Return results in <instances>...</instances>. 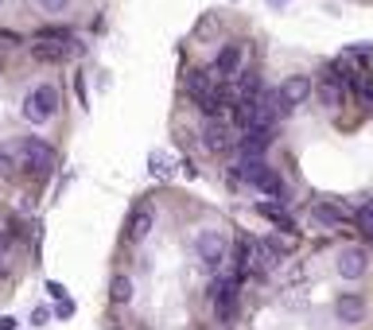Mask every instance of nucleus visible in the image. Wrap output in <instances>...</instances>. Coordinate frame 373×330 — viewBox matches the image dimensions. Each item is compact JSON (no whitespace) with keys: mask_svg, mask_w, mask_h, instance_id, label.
Segmentation results:
<instances>
[{"mask_svg":"<svg viewBox=\"0 0 373 330\" xmlns=\"http://www.w3.org/2000/svg\"><path fill=\"white\" fill-rule=\"evenodd\" d=\"M47 319H51V311H47V307H35V311H31V327H43Z\"/></svg>","mask_w":373,"mask_h":330,"instance_id":"22","label":"nucleus"},{"mask_svg":"<svg viewBox=\"0 0 373 330\" xmlns=\"http://www.w3.org/2000/svg\"><path fill=\"white\" fill-rule=\"evenodd\" d=\"M334 315L346 322V327H358V322H365V315H370V307H365L362 295H342V299L334 303Z\"/></svg>","mask_w":373,"mask_h":330,"instance_id":"11","label":"nucleus"},{"mask_svg":"<svg viewBox=\"0 0 373 330\" xmlns=\"http://www.w3.org/2000/svg\"><path fill=\"white\" fill-rule=\"evenodd\" d=\"M20 159L31 175H51L55 171V152L47 148V140H20Z\"/></svg>","mask_w":373,"mask_h":330,"instance_id":"5","label":"nucleus"},{"mask_svg":"<svg viewBox=\"0 0 373 330\" xmlns=\"http://www.w3.org/2000/svg\"><path fill=\"white\" fill-rule=\"evenodd\" d=\"M311 218L323 225H342L346 218H350V210H346V206H334V202H319V206H311Z\"/></svg>","mask_w":373,"mask_h":330,"instance_id":"14","label":"nucleus"},{"mask_svg":"<svg viewBox=\"0 0 373 330\" xmlns=\"http://www.w3.org/2000/svg\"><path fill=\"white\" fill-rule=\"evenodd\" d=\"M171 171H175V164H171V155L167 152L148 155V175H152V179H171Z\"/></svg>","mask_w":373,"mask_h":330,"instance_id":"17","label":"nucleus"},{"mask_svg":"<svg viewBox=\"0 0 373 330\" xmlns=\"http://www.w3.org/2000/svg\"><path fill=\"white\" fill-rule=\"evenodd\" d=\"M202 144H207L210 155H226L229 148H234V132H229L222 121H207V128H202Z\"/></svg>","mask_w":373,"mask_h":330,"instance_id":"10","label":"nucleus"},{"mask_svg":"<svg viewBox=\"0 0 373 330\" xmlns=\"http://www.w3.org/2000/svg\"><path fill=\"white\" fill-rule=\"evenodd\" d=\"M358 222H362V229H365V233H373V202L358 206Z\"/></svg>","mask_w":373,"mask_h":330,"instance_id":"21","label":"nucleus"},{"mask_svg":"<svg viewBox=\"0 0 373 330\" xmlns=\"http://www.w3.org/2000/svg\"><path fill=\"white\" fill-rule=\"evenodd\" d=\"M109 299H113V303H128V299H132V280H128V276H113V280H109Z\"/></svg>","mask_w":373,"mask_h":330,"instance_id":"19","label":"nucleus"},{"mask_svg":"<svg viewBox=\"0 0 373 330\" xmlns=\"http://www.w3.org/2000/svg\"><path fill=\"white\" fill-rule=\"evenodd\" d=\"M195 252H198V261L207 264V268H222V261H226V252H229L226 233L222 229H202L195 237Z\"/></svg>","mask_w":373,"mask_h":330,"instance_id":"4","label":"nucleus"},{"mask_svg":"<svg viewBox=\"0 0 373 330\" xmlns=\"http://www.w3.org/2000/svg\"><path fill=\"white\" fill-rule=\"evenodd\" d=\"M257 210L265 214L268 222H276V225H284L288 233H295V229H292V218L284 214V206H276V202H268V198H261V202H257Z\"/></svg>","mask_w":373,"mask_h":330,"instance_id":"18","label":"nucleus"},{"mask_svg":"<svg viewBox=\"0 0 373 330\" xmlns=\"http://www.w3.org/2000/svg\"><path fill=\"white\" fill-rule=\"evenodd\" d=\"M35 4H40V8L47 12V16H59V12H67L70 0H35Z\"/></svg>","mask_w":373,"mask_h":330,"instance_id":"20","label":"nucleus"},{"mask_svg":"<svg viewBox=\"0 0 373 330\" xmlns=\"http://www.w3.org/2000/svg\"><path fill=\"white\" fill-rule=\"evenodd\" d=\"M0 330H16V319H0Z\"/></svg>","mask_w":373,"mask_h":330,"instance_id":"24","label":"nucleus"},{"mask_svg":"<svg viewBox=\"0 0 373 330\" xmlns=\"http://www.w3.org/2000/svg\"><path fill=\"white\" fill-rule=\"evenodd\" d=\"M51 113H59V89H55V86L31 89V94L24 97V105H20V116H24V121H31V125L51 121Z\"/></svg>","mask_w":373,"mask_h":330,"instance_id":"2","label":"nucleus"},{"mask_svg":"<svg viewBox=\"0 0 373 330\" xmlns=\"http://www.w3.org/2000/svg\"><path fill=\"white\" fill-rule=\"evenodd\" d=\"M319 97H323V105L331 109V113H338L346 101V74H338V70H327L323 82H319Z\"/></svg>","mask_w":373,"mask_h":330,"instance_id":"8","label":"nucleus"},{"mask_svg":"<svg viewBox=\"0 0 373 330\" xmlns=\"http://www.w3.org/2000/svg\"><path fill=\"white\" fill-rule=\"evenodd\" d=\"M47 291H51V299H55V315H59V319H74V299H70V291L55 280L47 284Z\"/></svg>","mask_w":373,"mask_h":330,"instance_id":"15","label":"nucleus"},{"mask_svg":"<svg viewBox=\"0 0 373 330\" xmlns=\"http://www.w3.org/2000/svg\"><path fill=\"white\" fill-rule=\"evenodd\" d=\"M311 89H315V82L307 74H292V78L280 82V101H284L288 109H295V105H304L307 97H311Z\"/></svg>","mask_w":373,"mask_h":330,"instance_id":"9","label":"nucleus"},{"mask_svg":"<svg viewBox=\"0 0 373 330\" xmlns=\"http://www.w3.org/2000/svg\"><path fill=\"white\" fill-rule=\"evenodd\" d=\"M280 261V252L272 249V241H261V237H245V241L237 245V272L241 276H268Z\"/></svg>","mask_w":373,"mask_h":330,"instance_id":"1","label":"nucleus"},{"mask_svg":"<svg viewBox=\"0 0 373 330\" xmlns=\"http://www.w3.org/2000/svg\"><path fill=\"white\" fill-rule=\"evenodd\" d=\"M265 4H268V8H272V12H280V8H288L292 0H265Z\"/></svg>","mask_w":373,"mask_h":330,"instance_id":"23","label":"nucleus"},{"mask_svg":"<svg viewBox=\"0 0 373 330\" xmlns=\"http://www.w3.org/2000/svg\"><path fill=\"white\" fill-rule=\"evenodd\" d=\"M365 272H370V252H365L362 245H346V249L338 252V276H342V280H362Z\"/></svg>","mask_w":373,"mask_h":330,"instance_id":"7","label":"nucleus"},{"mask_svg":"<svg viewBox=\"0 0 373 330\" xmlns=\"http://www.w3.org/2000/svg\"><path fill=\"white\" fill-rule=\"evenodd\" d=\"M237 288H241V276H218V280L210 284V299H214V311L222 315V319H234Z\"/></svg>","mask_w":373,"mask_h":330,"instance_id":"6","label":"nucleus"},{"mask_svg":"<svg viewBox=\"0 0 373 330\" xmlns=\"http://www.w3.org/2000/svg\"><path fill=\"white\" fill-rule=\"evenodd\" d=\"M265 148H268V132H261V128L241 136V159H261Z\"/></svg>","mask_w":373,"mask_h":330,"instance_id":"13","label":"nucleus"},{"mask_svg":"<svg viewBox=\"0 0 373 330\" xmlns=\"http://www.w3.org/2000/svg\"><path fill=\"white\" fill-rule=\"evenodd\" d=\"M152 225H156V218H152L148 210H137V214H132V222H128V241L140 245L148 233H152Z\"/></svg>","mask_w":373,"mask_h":330,"instance_id":"16","label":"nucleus"},{"mask_svg":"<svg viewBox=\"0 0 373 330\" xmlns=\"http://www.w3.org/2000/svg\"><path fill=\"white\" fill-rule=\"evenodd\" d=\"M237 175H245V183L249 186H257V191H265V194H280L284 198V179L272 171V167H265L261 159H241V171Z\"/></svg>","mask_w":373,"mask_h":330,"instance_id":"3","label":"nucleus"},{"mask_svg":"<svg viewBox=\"0 0 373 330\" xmlns=\"http://www.w3.org/2000/svg\"><path fill=\"white\" fill-rule=\"evenodd\" d=\"M241 51H245V47H237V43H229V47L218 51V62H214L218 74H222V78L237 74V67H241Z\"/></svg>","mask_w":373,"mask_h":330,"instance_id":"12","label":"nucleus"}]
</instances>
